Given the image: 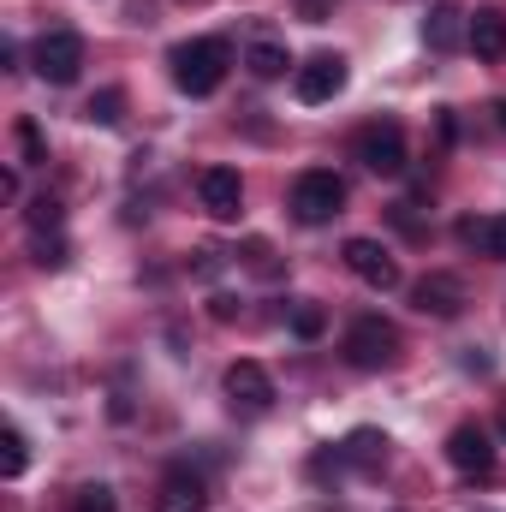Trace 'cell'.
I'll return each instance as SVG.
<instances>
[{"label": "cell", "mask_w": 506, "mask_h": 512, "mask_svg": "<svg viewBox=\"0 0 506 512\" xmlns=\"http://www.w3.org/2000/svg\"><path fill=\"white\" fill-rule=\"evenodd\" d=\"M167 66H173V84L185 96H215L221 78H227V66H233V48L221 36H191V42H179L167 54Z\"/></svg>", "instance_id": "1"}, {"label": "cell", "mask_w": 506, "mask_h": 512, "mask_svg": "<svg viewBox=\"0 0 506 512\" xmlns=\"http://www.w3.org/2000/svg\"><path fill=\"white\" fill-rule=\"evenodd\" d=\"M340 209H346V179H340V173L310 167V173L292 179V215H298L304 227H328Z\"/></svg>", "instance_id": "2"}, {"label": "cell", "mask_w": 506, "mask_h": 512, "mask_svg": "<svg viewBox=\"0 0 506 512\" xmlns=\"http://www.w3.org/2000/svg\"><path fill=\"white\" fill-rule=\"evenodd\" d=\"M340 352H346L352 370H393V364H399V328L381 322V316H358V322L346 328Z\"/></svg>", "instance_id": "3"}, {"label": "cell", "mask_w": 506, "mask_h": 512, "mask_svg": "<svg viewBox=\"0 0 506 512\" xmlns=\"http://www.w3.org/2000/svg\"><path fill=\"white\" fill-rule=\"evenodd\" d=\"M30 66H36L42 84H78V72H84V36L78 30H48L30 48Z\"/></svg>", "instance_id": "4"}, {"label": "cell", "mask_w": 506, "mask_h": 512, "mask_svg": "<svg viewBox=\"0 0 506 512\" xmlns=\"http://www.w3.org/2000/svg\"><path fill=\"white\" fill-rule=\"evenodd\" d=\"M352 155L370 173H381V179H399L405 173V131L393 126V120H370V126H358V137H352Z\"/></svg>", "instance_id": "5"}, {"label": "cell", "mask_w": 506, "mask_h": 512, "mask_svg": "<svg viewBox=\"0 0 506 512\" xmlns=\"http://www.w3.org/2000/svg\"><path fill=\"white\" fill-rule=\"evenodd\" d=\"M292 90H298L304 108L334 102V96L346 90V60H340V54H310L304 66H292Z\"/></svg>", "instance_id": "6"}, {"label": "cell", "mask_w": 506, "mask_h": 512, "mask_svg": "<svg viewBox=\"0 0 506 512\" xmlns=\"http://www.w3.org/2000/svg\"><path fill=\"white\" fill-rule=\"evenodd\" d=\"M346 268L370 286V292H393L399 286V262L387 256V245H376V239H346Z\"/></svg>", "instance_id": "7"}, {"label": "cell", "mask_w": 506, "mask_h": 512, "mask_svg": "<svg viewBox=\"0 0 506 512\" xmlns=\"http://www.w3.org/2000/svg\"><path fill=\"white\" fill-rule=\"evenodd\" d=\"M197 197H203V209H209L215 221H239V209H245V179H239L233 167H203V173H197Z\"/></svg>", "instance_id": "8"}, {"label": "cell", "mask_w": 506, "mask_h": 512, "mask_svg": "<svg viewBox=\"0 0 506 512\" xmlns=\"http://www.w3.org/2000/svg\"><path fill=\"white\" fill-rule=\"evenodd\" d=\"M447 459H453V471H465V477H495V441H489V429L459 423V429L447 435Z\"/></svg>", "instance_id": "9"}, {"label": "cell", "mask_w": 506, "mask_h": 512, "mask_svg": "<svg viewBox=\"0 0 506 512\" xmlns=\"http://www.w3.org/2000/svg\"><path fill=\"white\" fill-rule=\"evenodd\" d=\"M411 304H417L423 316H441V322H447V316L465 310V286H459L453 274H423V280L411 286Z\"/></svg>", "instance_id": "10"}, {"label": "cell", "mask_w": 506, "mask_h": 512, "mask_svg": "<svg viewBox=\"0 0 506 512\" xmlns=\"http://www.w3.org/2000/svg\"><path fill=\"white\" fill-rule=\"evenodd\" d=\"M227 399L245 405V411H268V405H274V382H268V370L251 364V358H239V364L227 370Z\"/></svg>", "instance_id": "11"}, {"label": "cell", "mask_w": 506, "mask_h": 512, "mask_svg": "<svg viewBox=\"0 0 506 512\" xmlns=\"http://www.w3.org/2000/svg\"><path fill=\"white\" fill-rule=\"evenodd\" d=\"M203 501H209V483L197 471H167L155 489V512H203Z\"/></svg>", "instance_id": "12"}, {"label": "cell", "mask_w": 506, "mask_h": 512, "mask_svg": "<svg viewBox=\"0 0 506 512\" xmlns=\"http://www.w3.org/2000/svg\"><path fill=\"white\" fill-rule=\"evenodd\" d=\"M459 245L477 256H495V262H506V215H471V221H459Z\"/></svg>", "instance_id": "13"}, {"label": "cell", "mask_w": 506, "mask_h": 512, "mask_svg": "<svg viewBox=\"0 0 506 512\" xmlns=\"http://www.w3.org/2000/svg\"><path fill=\"white\" fill-rule=\"evenodd\" d=\"M465 42H471V54H477V60H501V54H506V12L483 6V12L471 18Z\"/></svg>", "instance_id": "14"}, {"label": "cell", "mask_w": 506, "mask_h": 512, "mask_svg": "<svg viewBox=\"0 0 506 512\" xmlns=\"http://www.w3.org/2000/svg\"><path fill=\"white\" fill-rule=\"evenodd\" d=\"M340 459H346L352 471H381V465H387V435H381V429H352L346 447H340Z\"/></svg>", "instance_id": "15"}, {"label": "cell", "mask_w": 506, "mask_h": 512, "mask_svg": "<svg viewBox=\"0 0 506 512\" xmlns=\"http://www.w3.org/2000/svg\"><path fill=\"white\" fill-rule=\"evenodd\" d=\"M465 30H471V24H459V12H447V6L423 18V42H429L435 54H447V48H459V36H465Z\"/></svg>", "instance_id": "16"}, {"label": "cell", "mask_w": 506, "mask_h": 512, "mask_svg": "<svg viewBox=\"0 0 506 512\" xmlns=\"http://www.w3.org/2000/svg\"><path fill=\"white\" fill-rule=\"evenodd\" d=\"M245 66H251L256 78H286V66H292V54H286L280 42H251V54H245Z\"/></svg>", "instance_id": "17"}, {"label": "cell", "mask_w": 506, "mask_h": 512, "mask_svg": "<svg viewBox=\"0 0 506 512\" xmlns=\"http://www.w3.org/2000/svg\"><path fill=\"white\" fill-rule=\"evenodd\" d=\"M84 120H90V126H120V120H126V96H120V90H102V96H90Z\"/></svg>", "instance_id": "18"}, {"label": "cell", "mask_w": 506, "mask_h": 512, "mask_svg": "<svg viewBox=\"0 0 506 512\" xmlns=\"http://www.w3.org/2000/svg\"><path fill=\"white\" fill-rule=\"evenodd\" d=\"M24 465H30L24 429H6V435H0V477H24Z\"/></svg>", "instance_id": "19"}, {"label": "cell", "mask_w": 506, "mask_h": 512, "mask_svg": "<svg viewBox=\"0 0 506 512\" xmlns=\"http://www.w3.org/2000/svg\"><path fill=\"white\" fill-rule=\"evenodd\" d=\"M24 221H30V233H60V197H30Z\"/></svg>", "instance_id": "20"}, {"label": "cell", "mask_w": 506, "mask_h": 512, "mask_svg": "<svg viewBox=\"0 0 506 512\" xmlns=\"http://www.w3.org/2000/svg\"><path fill=\"white\" fill-rule=\"evenodd\" d=\"M72 512H120V501H114L108 483H84V489L72 495Z\"/></svg>", "instance_id": "21"}, {"label": "cell", "mask_w": 506, "mask_h": 512, "mask_svg": "<svg viewBox=\"0 0 506 512\" xmlns=\"http://www.w3.org/2000/svg\"><path fill=\"white\" fill-rule=\"evenodd\" d=\"M322 328H328L322 304H298V310H292V334H298V340H322Z\"/></svg>", "instance_id": "22"}, {"label": "cell", "mask_w": 506, "mask_h": 512, "mask_svg": "<svg viewBox=\"0 0 506 512\" xmlns=\"http://www.w3.org/2000/svg\"><path fill=\"white\" fill-rule=\"evenodd\" d=\"M18 149H24V161H30V167H42V161H48V143H42V126H36V120H18Z\"/></svg>", "instance_id": "23"}, {"label": "cell", "mask_w": 506, "mask_h": 512, "mask_svg": "<svg viewBox=\"0 0 506 512\" xmlns=\"http://www.w3.org/2000/svg\"><path fill=\"white\" fill-rule=\"evenodd\" d=\"M30 251H36L42 268H66V239H60V233H36V245H30Z\"/></svg>", "instance_id": "24"}, {"label": "cell", "mask_w": 506, "mask_h": 512, "mask_svg": "<svg viewBox=\"0 0 506 512\" xmlns=\"http://www.w3.org/2000/svg\"><path fill=\"white\" fill-rule=\"evenodd\" d=\"M209 316H215V322H233L239 310H233V298H215V304H209Z\"/></svg>", "instance_id": "25"}, {"label": "cell", "mask_w": 506, "mask_h": 512, "mask_svg": "<svg viewBox=\"0 0 506 512\" xmlns=\"http://www.w3.org/2000/svg\"><path fill=\"white\" fill-rule=\"evenodd\" d=\"M495 126H501V131H506V102H495Z\"/></svg>", "instance_id": "26"}, {"label": "cell", "mask_w": 506, "mask_h": 512, "mask_svg": "<svg viewBox=\"0 0 506 512\" xmlns=\"http://www.w3.org/2000/svg\"><path fill=\"white\" fill-rule=\"evenodd\" d=\"M495 423H501V441H506V405H501V417H495Z\"/></svg>", "instance_id": "27"}]
</instances>
